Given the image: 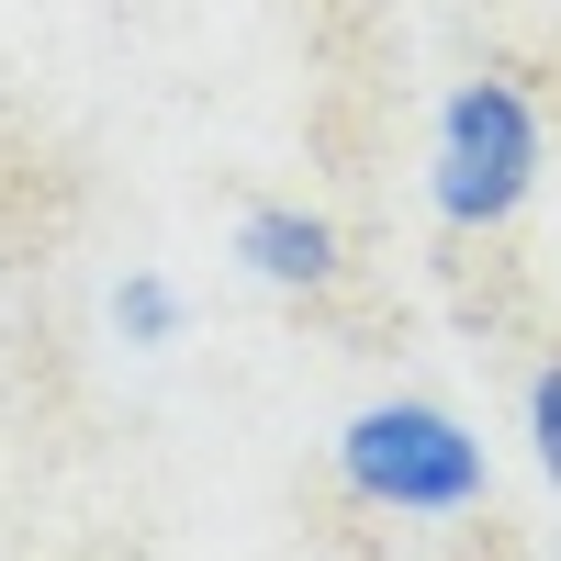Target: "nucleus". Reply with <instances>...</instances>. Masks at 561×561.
Wrapping results in <instances>:
<instances>
[{
    "instance_id": "nucleus-1",
    "label": "nucleus",
    "mask_w": 561,
    "mask_h": 561,
    "mask_svg": "<svg viewBox=\"0 0 561 561\" xmlns=\"http://www.w3.org/2000/svg\"><path fill=\"white\" fill-rule=\"evenodd\" d=\"M337 472L359 505H393V517H460L483 505V438L460 427L449 404H370L337 427Z\"/></svg>"
},
{
    "instance_id": "nucleus-2",
    "label": "nucleus",
    "mask_w": 561,
    "mask_h": 561,
    "mask_svg": "<svg viewBox=\"0 0 561 561\" xmlns=\"http://www.w3.org/2000/svg\"><path fill=\"white\" fill-rule=\"evenodd\" d=\"M539 180V113L517 79H460L438 113V158H427V203L449 225H505Z\"/></svg>"
},
{
    "instance_id": "nucleus-3",
    "label": "nucleus",
    "mask_w": 561,
    "mask_h": 561,
    "mask_svg": "<svg viewBox=\"0 0 561 561\" xmlns=\"http://www.w3.org/2000/svg\"><path fill=\"white\" fill-rule=\"evenodd\" d=\"M237 259L270 280V293H325V280H337V225L304 214V203H248Z\"/></svg>"
},
{
    "instance_id": "nucleus-4",
    "label": "nucleus",
    "mask_w": 561,
    "mask_h": 561,
    "mask_svg": "<svg viewBox=\"0 0 561 561\" xmlns=\"http://www.w3.org/2000/svg\"><path fill=\"white\" fill-rule=\"evenodd\" d=\"M113 337H124V348H169V337H180V293H169L158 270H124V293H113Z\"/></svg>"
},
{
    "instance_id": "nucleus-5",
    "label": "nucleus",
    "mask_w": 561,
    "mask_h": 561,
    "mask_svg": "<svg viewBox=\"0 0 561 561\" xmlns=\"http://www.w3.org/2000/svg\"><path fill=\"white\" fill-rule=\"evenodd\" d=\"M528 438H539V472L561 483V359H550L539 382H528Z\"/></svg>"
}]
</instances>
